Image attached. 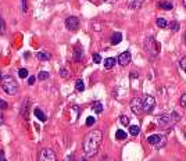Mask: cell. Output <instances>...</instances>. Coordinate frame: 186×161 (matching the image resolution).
I'll return each instance as SVG.
<instances>
[{
    "instance_id": "30bf717a",
    "label": "cell",
    "mask_w": 186,
    "mask_h": 161,
    "mask_svg": "<svg viewBox=\"0 0 186 161\" xmlns=\"http://www.w3.org/2000/svg\"><path fill=\"white\" fill-rule=\"evenodd\" d=\"M129 61H131V53L129 52H124L118 56V63L121 65H127Z\"/></svg>"
},
{
    "instance_id": "44dd1931",
    "label": "cell",
    "mask_w": 186,
    "mask_h": 161,
    "mask_svg": "<svg viewBox=\"0 0 186 161\" xmlns=\"http://www.w3.org/2000/svg\"><path fill=\"white\" fill-rule=\"evenodd\" d=\"M168 25V22L165 18H157V27L158 28H165Z\"/></svg>"
},
{
    "instance_id": "4fadbf2b",
    "label": "cell",
    "mask_w": 186,
    "mask_h": 161,
    "mask_svg": "<svg viewBox=\"0 0 186 161\" xmlns=\"http://www.w3.org/2000/svg\"><path fill=\"white\" fill-rule=\"evenodd\" d=\"M36 57L40 61H49L50 60V54H49V52H39V53L36 54Z\"/></svg>"
},
{
    "instance_id": "ba28073f",
    "label": "cell",
    "mask_w": 186,
    "mask_h": 161,
    "mask_svg": "<svg viewBox=\"0 0 186 161\" xmlns=\"http://www.w3.org/2000/svg\"><path fill=\"white\" fill-rule=\"evenodd\" d=\"M40 160L42 161H56L57 157H56V154H54V151L52 149H45V150H42Z\"/></svg>"
},
{
    "instance_id": "5bb4252c",
    "label": "cell",
    "mask_w": 186,
    "mask_h": 161,
    "mask_svg": "<svg viewBox=\"0 0 186 161\" xmlns=\"http://www.w3.org/2000/svg\"><path fill=\"white\" fill-rule=\"evenodd\" d=\"M35 117H36L39 121H42V122L46 121V115H45V113H43L40 108H35Z\"/></svg>"
},
{
    "instance_id": "4dcf8cb0",
    "label": "cell",
    "mask_w": 186,
    "mask_h": 161,
    "mask_svg": "<svg viewBox=\"0 0 186 161\" xmlns=\"http://www.w3.org/2000/svg\"><path fill=\"white\" fill-rule=\"evenodd\" d=\"M181 106L182 107H186V93H183L181 97Z\"/></svg>"
},
{
    "instance_id": "836d02e7",
    "label": "cell",
    "mask_w": 186,
    "mask_h": 161,
    "mask_svg": "<svg viewBox=\"0 0 186 161\" xmlns=\"http://www.w3.org/2000/svg\"><path fill=\"white\" fill-rule=\"evenodd\" d=\"M21 3H22V11L24 13H27V6H28V3H27V0H21Z\"/></svg>"
},
{
    "instance_id": "f35d334b",
    "label": "cell",
    "mask_w": 186,
    "mask_h": 161,
    "mask_svg": "<svg viewBox=\"0 0 186 161\" xmlns=\"http://www.w3.org/2000/svg\"><path fill=\"white\" fill-rule=\"evenodd\" d=\"M183 4H185V7H186V0H183Z\"/></svg>"
},
{
    "instance_id": "8992f818",
    "label": "cell",
    "mask_w": 186,
    "mask_h": 161,
    "mask_svg": "<svg viewBox=\"0 0 186 161\" xmlns=\"http://www.w3.org/2000/svg\"><path fill=\"white\" fill-rule=\"evenodd\" d=\"M143 106H144V113H151L154 110L156 100L153 96H144L143 97Z\"/></svg>"
},
{
    "instance_id": "6da1fadb",
    "label": "cell",
    "mask_w": 186,
    "mask_h": 161,
    "mask_svg": "<svg viewBox=\"0 0 186 161\" xmlns=\"http://www.w3.org/2000/svg\"><path fill=\"white\" fill-rule=\"evenodd\" d=\"M101 140H103V133L100 131H91L89 133L85 136L83 139V153L86 157H92L95 156L96 153L99 151V147L101 145Z\"/></svg>"
},
{
    "instance_id": "9c48e42d",
    "label": "cell",
    "mask_w": 186,
    "mask_h": 161,
    "mask_svg": "<svg viewBox=\"0 0 186 161\" xmlns=\"http://www.w3.org/2000/svg\"><path fill=\"white\" fill-rule=\"evenodd\" d=\"M156 44V40L153 38H147L146 39V50H147V53L149 54H153V56H156L157 54V52H158V47H154Z\"/></svg>"
},
{
    "instance_id": "f546056e",
    "label": "cell",
    "mask_w": 186,
    "mask_h": 161,
    "mask_svg": "<svg viewBox=\"0 0 186 161\" xmlns=\"http://www.w3.org/2000/svg\"><path fill=\"white\" fill-rule=\"evenodd\" d=\"M60 75L63 76V78H68V71L65 70V68H61L60 70Z\"/></svg>"
},
{
    "instance_id": "7402d4cb",
    "label": "cell",
    "mask_w": 186,
    "mask_h": 161,
    "mask_svg": "<svg viewBox=\"0 0 186 161\" xmlns=\"http://www.w3.org/2000/svg\"><path fill=\"white\" fill-rule=\"evenodd\" d=\"M47 78H49V72H47V71H40V72L37 74V79L46 80Z\"/></svg>"
},
{
    "instance_id": "83f0119b",
    "label": "cell",
    "mask_w": 186,
    "mask_h": 161,
    "mask_svg": "<svg viewBox=\"0 0 186 161\" xmlns=\"http://www.w3.org/2000/svg\"><path fill=\"white\" fill-rule=\"evenodd\" d=\"M95 121L96 119L93 118V117H88V119H86V125H88V126H92V125L95 124Z\"/></svg>"
},
{
    "instance_id": "2e32d148",
    "label": "cell",
    "mask_w": 186,
    "mask_h": 161,
    "mask_svg": "<svg viewBox=\"0 0 186 161\" xmlns=\"http://www.w3.org/2000/svg\"><path fill=\"white\" fill-rule=\"evenodd\" d=\"M115 138H117V140H125L127 139V132H124L122 129H118L117 133H115Z\"/></svg>"
},
{
    "instance_id": "7a4b0ae2",
    "label": "cell",
    "mask_w": 186,
    "mask_h": 161,
    "mask_svg": "<svg viewBox=\"0 0 186 161\" xmlns=\"http://www.w3.org/2000/svg\"><path fill=\"white\" fill-rule=\"evenodd\" d=\"M1 88H3V90L7 93V95H16L17 92H18V82H17L13 76L7 75L3 78L1 80Z\"/></svg>"
},
{
    "instance_id": "8d00e7d4",
    "label": "cell",
    "mask_w": 186,
    "mask_h": 161,
    "mask_svg": "<svg viewBox=\"0 0 186 161\" xmlns=\"http://www.w3.org/2000/svg\"><path fill=\"white\" fill-rule=\"evenodd\" d=\"M104 1H107V3H115L117 0H104Z\"/></svg>"
},
{
    "instance_id": "3957f363",
    "label": "cell",
    "mask_w": 186,
    "mask_h": 161,
    "mask_svg": "<svg viewBox=\"0 0 186 161\" xmlns=\"http://www.w3.org/2000/svg\"><path fill=\"white\" fill-rule=\"evenodd\" d=\"M147 142L151 146H154L156 149H161L167 143V138H165L164 135H151V136L147 138Z\"/></svg>"
},
{
    "instance_id": "d4e9b609",
    "label": "cell",
    "mask_w": 186,
    "mask_h": 161,
    "mask_svg": "<svg viewBox=\"0 0 186 161\" xmlns=\"http://www.w3.org/2000/svg\"><path fill=\"white\" fill-rule=\"evenodd\" d=\"M4 32H6L4 21H3V18H0V35H4Z\"/></svg>"
},
{
    "instance_id": "7c38bea8",
    "label": "cell",
    "mask_w": 186,
    "mask_h": 161,
    "mask_svg": "<svg viewBox=\"0 0 186 161\" xmlns=\"http://www.w3.org/2000/svg\"><path fill=\"white\" fill-rule=\"evenodd\" d=\"M115 61H117V60L114 59V57H108V59L104 60V67H106L107 70H110V68H112V67L115 65Z\"/></svg>"
},
{
    "instance_id": "484cf974",
    "label": "cell",
    "mask_w": 186,
    "mask_h": 161,
    "mask_svg": "<svg viewBox=\"0 0 186 161\" xmlns=\"http://www.w3.org/2000/svg\"><path fill=\"white\" fill-rule=\"evenodd\" d=\"M120 121H121V124H122V125H125V126H127V125H129V118H128L127 115H121Z\"/></svg>"
},
{
    "instance_id": "ffe728a7",
    "label": "cell",
    "mask_w": 186,
    "mask_h": 161,
    "mask_svg": "<svg viewBox=\"0 0 186 161\" xmlns=\"http://www.w3.org/2000/svg\"><path fill=\"white\" fill-rule=\"evenodd\" d=\"M93 110H95L97 114H101L103 113V104H101L100 102H96L95 104H93Z\"/></svg>"
},
{
    "instance_id": "277c9868",
    "label": "cell",
    "mask_w": 186,
    "mask_h": 161,
    "mask_svg": "<svg viewBox=\"0 0 186 161\" xmlns=\"http://www.w3.org/2000/svg\"><path fill=\"white\" fill-rule=\"evenodd\" d=\"M131 110H132V113L136 114V115L144 113L143 99H140V97H135V99H132V102H131Z\"/></svg>"
},
{
    "instance_id": "5b68a950",
    "label": "cell",
    "mask_w": 186,
    "mask_h": 161,
    "mask_svg": "<svg viewBox=\"0 0 186 161\" xmlns=\"http://www.w3.org/2000/svg\"><path fill=\"white\" fill-rule=\"evenodd\" d=\"M157 122H158L160 126L167 128V126H171L172 124H175V121L172 119L171 115H168V114H163V115H160L158 118H157Z\"/></svg>"
},
{
    "instance_id": "e0dca14e",
    "label": "cell",
    "mask_w": 186,
    "mask_h": 161,
    "mask_svg": "<svg viewBox=\"0 0 186 161\" xmlns=\"http://www.w3.org/2000/svg\"><path fill=\"white\" fill-rule=\"evenodd\" d=\"M75 89H76L78 92H83V90H85V83H83V80H82V79L76 80V83H75Z\"/></svg>"
},
{
    "instance_id": "d6986e66",
    "label": "cell",
    "mask_w": 186,
    "mask_h": 161,
    "mask_svg": "<svg viewBox=\"0 0 186 161\" xmlns=\"http://www.w3.org/2000/svg\"><path fill=\"white\" fill-rule=\"evenodd\" d=\"M139 132H140L139 126H136V125H132V126H129V133L132 135V136H138Z\"/></svg>"
},
{
    "instance_id": "ab89813d",
    "label": "cell",
    "mask_w": 186,
    "mask_h": 161,
    "mask_svg": "<svg viewBox=\"0 0 186 161\" xmlns=\"http://www.w3.org/2000/svg\"><path fill=\"white\" fill-rule=\"evenodd\" d=\"M0 80H1V74H0Z\"/></svg>"
},
{
    "instance_id": "cb8c5ba5",
    "label": "cell",
    "mask_w": 186,
    "mask_h": 161,
    "mask_svg": "<svg viewBox=\"0 0 186 161\" xmlns=\"http://www.w3.org/2000/svg\"><path fill=\"white\" fill-rule=\"evenodd\" d=\"M18 75H20V78H27V76H28V70L21 68V70L18 71Z\"/></svg>"
},
{
    "instance_id": "ac0fdd59",
    "label": "cell",
    "mask_w": 186,
    "mask_h": 161,
    "mask_svg": "<svg viewBox=\"0 0 186 161\" xmlns=\"http://www.w3.org/2000/svg\"><path fill=\"white\" fill-rule=\"evenodd\" d=\"M82 57H83V50L81 47H76V50H75V60H76V61H81Z\"/></svg>"
},
{
    "instance_id": "603a6c76",
    "label": "cell",
    "mask_w": 186,
    "mask_h": 161,
    "mask_svg": "<svg viewBox=\"0 0 186 161\" xmlns=\"http://www.w3.org/2000/svg\"><path fill=\"white\" fill-rule=\"evenodd\" d=\"M170 28H171V31H172V32H178V31H179V22L172 21L170 24Z\"/></svg>"
},
{
    "instance_id": "e575fe53",
    "label": "cell",
    "mask_w": 186,
    "mask_h": 161,
    "mask_svg": "<svg viewBox=\"0 0 186 161\" xmlns=\"http://www.w3.org/2000/svg\"><path fill=\"white\" fill-rule=\"evenodd\" d=\"M35 80H36L35 76H29V78H28V85H33V83H35Z\"/></svg>"
},
{
    "instance_id": "d6a6232c",
    "label": "cell",
    "mask_w": 186,
    "mask_h": 161,
    "mask_svg": "<svg viewBox=\"0 0 186 161\" xmlns=\"http://www.w3.org/2000/svg\"><path fill=\"white\" fill-rule=\"evenodd\" d=\"M6 108H7V102L0 100V110H6Z\"/></svg>"
},
{
    "instance_id": "8fae6325",
    "label": "cell",
    "mask_w": 186,
    "mask_h": 161,
    "mask_svg": "<svg viewBox=\"0 0 186 161\" xmlns=\"http://www.w3.org/2000/svg\"><path fill=\"white\" fill-rule=\"evenodd\" d=\"M121 40H122V35L120 32H115L114 35L111 36V44H118V43H121Z\"/></svg>"
},
{
    "instance_id": "f1b7e54d",
    "label": "cell",
    "mask_w": 186,
    "mask_h": 161,
    "mask_svg": "<svg viewBox=\"0 0 186 161\" xmlns=\"http://www.w3.org/2000/svg\"><path fill=\"white\" fill-rule=\"evenodd\" d=\"M93 61H95L96 64H99V63H101V57H100V54H93Z\"/></svg>"
},
{
    "instance_id": "52a82bcc",
    "label": "cell",
    "mask_w": 186,
    "mask_h": 161,
    "mask_svg": "<svg viewBox=\"0 0 186 161\" xmlns=\"http://www.w3.org/2000/svg\"><path fill=\"white\" fill-rule=\"evenodd\" d=\"M65 27H67V29H69V31H76V29L79 28V20L74 16L68 17V18L65 20Z\"/></svg>"
},
{
    "instance_id": "9a60e30c",
    "label": "cell",
    "mask_w": 186,
    "mask_h": 161,
    "mask_svg": "<svg viewBox=\"0 0 186 161\" xmlns=\"http://www.w3.org/2000/svg\"><path fill=\"white\" fill-rule=\"evenodd\" d=\"M157 6H158L160 8H163V10H167V11H168V10H171V8L174 7V6L171 4L170 1H160V3H158V4H157Z\"/></svg>"
},
{
    "instance_id": "74e56055",
    "label": "cell",
    "mask_w": 186,
    "mask_h": 161,
    "mask_svg": "<svg viewBox=\"0 0 186 161\" xmlns=\"http://www.w3.org/2000/svg\"><path fill=\"white\" fill-rule=\"evenodd\" d=\"M183 42H185V44H186V32L183 33Z\"/></svg>"
},
{
    "instance_id": "d590c367",
    "label": "cell",
    "mask_w": 186,
    "mask_h": 161,
    "mask_svg": "<svg viewBox=\"0 0 186 161\" xmlns=\"http://www.w3.org/2000/svg\"><path fill=\"white\" fill-rule=\"evenodd\" d=\"M0 160H6V156H4V151H3V150L0 151Z\"/></svg>"
},
{
    "instance_id": "1f68e13d",
    "label": "cell",
    "mask_w": 186,
    "mask_h": 161,
    "mask_svg": "<svg viewBox=\"0 0 186 161\" xmlns=\"http://www.w3.org/2000/svg\"><path fill=\"white\" fill-rule=\"evenodd\" d=\"M171 117H172V119H174L175 122H178V121L181 119V117H179V115H178L176 113H172V114H171Z\"/></svg>"
},
{
    "instance_id": "4316f807",
    "label": "cell",
    "mask_w": 186,
    "mask_h": 161,
    "mask_svg": "<svg viewBox=\"0 0 186 161\" xmlns=\"http://www.w3.org/2000/svg\"><path fill=\"white\" fill-rule=\"evenodd\" d=\"M179 64H181V68L186 72V57H183V59H181V61H179Z\"/></svg>"
}]
</instances>
